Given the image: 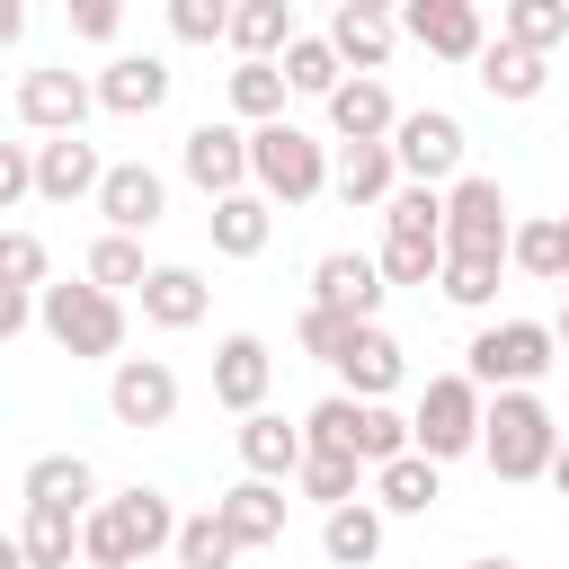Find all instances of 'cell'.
I'll use <instances>...</instances> for the list:
<instances>
[{
    "mask_svg": "<svg viewBox=\"0 0 569 569\" xmlns=\"http://www.w3.org/2000/svg\"><path fill=\"white\" fill-rule=\"evenodd\" d=\"M36 196V142H0V213Z\"/></svg>",
    "mask_w": 569,
    "mask_h": 569,
    "instance_id": "obj_48",
    "label": "cell"
},
{
    "mask_svg": "<svg viewBox=\"0 0 569 569\" xmlns=\"http://www.w3.org/2000/svg\"><path fill=\"white\" fill-rule=\"evenodd\" d=\"M80 560H98V569H151V560H142V533L124 525L116 498H98V507L80 516Z\"/></svg>",
    "mask_w": 569,
    "mask_h": 569,
    "instance_id": "obj_31",
    "label": "cell"
},
{
    "mask_svg": "<svg viewBox=\"0 0 569 569\" xmlns=\"http://www.w3.org/2000/svg\"><path fill=\"white\" fill-rule=\"evenodd\" d=\"M18 507H98V471H89V453H36L27 471H18Z\"/></svg>",
    "mask_w": 569,
    "mask_h": 569,
    "instance_id": "obj_25",
    "label": "cell"
},
{
    "mask_svg": "<svg viewBox=\"0 0 569 569\" xmlns=\"http://www.w3.org/2000/svg\"><path fill=\"white\" fill-rule=\"evenodd\" d=\"M329 44L347 53V71H382L400 53V9H365V0H338L329 18Z\"/></svg>",
    "mask_w": 569,
    "mask_h": 569,
    "instance_id": "obj_22",
    "label": "cell"
},
{
    "mask_svg": "<svg viewBox=\"0 0 569 569\" xmlns=\"http://www.w3.org/2000/svg\"><path fill=\"white\" fill-rule=\"evenodd\" d=\"M560 365V329L551 320H489L471 347H462V373L489 382V391H525Z\"/></svg>",
    "mask_w": 569,
    "mask_h": 569,
    "instance_id": "obj_5",
    "label": "cell"
},
{
    "mask_svg": "<svg viewBox=\"0 0 569 569\" xmlns=\"http://www.w3.org/2000/svg\"><path fill=\"white\" fill-rule=\"evenodd\" d=\"M498 276H507V258H480V249H445V276H436V293H445L453 311H489V302H498Z\"/></svg>",
    "mask_w": 569,
    "mask_h": 569,
    "instance_id": "obj_36",
    "label": "cell"
},
{
    "mask_svg": "<svg viewBox=\"0 0 569 569\" xmlns=\"http://www.w3.org/2000/svg\"><path fill=\"white\" fill-rule=\"evenodd\" d=\"M36 329V293H0V338H27Z\"/></svg>",
    "mask_w": 569,
    "mask_h": 569,
    "instance_id": "obj_49",
    "label": "cell"
},
{
    "mask_svg": "<svg viewBox=\"0 0 569 569\" xmlns=\"http://www.w3.org/2000/svg\"><path fill=\"white\" fill-rule=\"evenodd\" d=\"M551 489L569 498V436H560V453H551Z\"/></svg>",
    "mask_w": 569,
    "mask_h": 569,
    "instance_id": "obj_51",
    "label": "cell"
},
{
    "mask_svg": "<svg viewBox=\"0 0 569 569\" xmlns=\"http://www.w3.org/2000/svg\"><path fill=\"white\" fill-rule=\"evenodd\" d=\"M276 62H284V80H293V98H329V89L347 80V53H338L329 36H293V44L276 53Z\"/></svg>",
    "mask_w": 569,
    "mask_h": 569,
    "instance_id": "obj_37",
    "label": "cell"
},
{
    "mask_svg": "<svg viewBox=\"0 0 569 569\" xmlns=\"http://www.w3.org/2000/svg\"><path fill=\"white\" fill-rule=\"evenodd\" d=\"M400 36L436 62H480L489 53V27H480V0H400Z\"/></svg>",
    "mask_w": 569,
    "mask_h": 569,
    "instance_id": "obj_12",
    "label": "cell"
},
{
    "mask_svg": "<svg viewBox=\"0 0 569 569\" xmlns=\"http://www.w3.org/2000/svg\"><path fill=\"white\" fill-rule=\"evenodd\" d=\"M213 507H222V525H231V533H240L249 551H267V542H284V489H276L267 471H249V480H231V489H222Z\"/></svg>",
    "mask_w": 569,
    "mask_h": 569,
    "instance_id": "obj_27",
    "label": "cell"
},
{
    "mask_svg": "<svg viewBox=\"0 0 569 569\" xmlns=\"http://www.w3.org/2000/svg\"><path fill=\"white\" fill-rule=\"evenodd\" d=\"M80 276H98L107 293H142V276H151L142 231H98V240H89V258H80Z\"/></svg>",
    "mask_w": 569,
    "mask_h": 569,
    "instance_id": "obj_35",
    "label": "cell"
},
{
    "mask_svg": "<svg viewBox=\"0 0 569 569\" xmlns=\"http://www.w3.org/2000/svg\"><path fill=\"white\" fill-rule=\"evenodd\" d=\"M382 231H409V240H445V187H427V178H400V196L382 204Z\"/></svg>",
    "mask_w": 569,
    "mask_h": 569,
    "instance_id": "obj_42",
    "label": "cell"
},
{
    "mask_svg": "<svg viewBox=\"0 0 569 569\" xmlns=\"http://www.w3.org/2000/svg\"><path fill=\"white\" fill-rule=\"evenodd\" d=\"M302 427H311V445H320V453H356V462H391V453H409V445H418V427H409L391 400H356V391H329Z\"/></svg>",
    "mask_w": 569,
    "mask_h": 569,
    "instance_id": "obj_4",
    "label": "cell"
},
{
    "mask_svg": "<svg viewBox=\"0 0 569 569\" xmlns=\"http://www.w3.org/2000/svg\"><path fill=\"white\" fill-rule=\"evenodd\" d=\"M0 293H44V240L36 231H0Z\"/></svg>",
    "mask_w": 569,
    "mask_h": 569,
    "instance_id": "obj_45",
    "label": "cell"
},
{
    "mask_svg": "<svg viewBox=\"0 0 569 569\" xmlns=\"http://www.w3.org/2000/svg\"><path fill=\"white\" fill-rule=\"evenodd\" d=\"M98 187H107L98 142H80V133H36V196H44V204H80V196H98Z\"/></svg>",
    "mask_w": 569,
    "mask_h": 569,
    "instance_id": "obj_16",
    "label": "cell"
},
{
    "mask_svg": "<svg viewBox=\"0 0 569 569\" xmlns=\"http://www.w3.org/2000/svg\"><path fill=\"white\" fill-rule=\"evenodd\" d=\"M267 391H276V347H267L258 329H231V338L213 347V400H222L231 418H249V409H267Z\"/></svg>",
    "mask_w": 569,
    "mask_h": 569,
    "instance_id": "obj_14",
    "label": "cell"
},
{
    "mask_svg": "<svg viewBox=\"0 0 569 569\" xmlns=\"http://www.w3.org/2000/svg\"><path fill=\"white\" fill-rule=\"evenodd\" d=\"M169 89H178V71H169L160 53H107V71H98V107H107V116H124V124L160 116V107H169Z\"/></svg>",
    "mask_w": 569,
    "mask_h": 569,
    "instance_id": "obj_15",
    "label": "cell"
},
{
    "mask_svg": "<svg viewBox=\"0 0 569 569\" xmlns=\"http://www.w3.org/2000/svg\"><path fill=\"white\" fill-rule=\"evenodd\" d=\"M365 9H400V0H365Z\"/></svg>",
    "mask_w": 569,
    "mask_h": 569,
    "instance_id": "obj_54",
    "label": "cell"
},
{
    "mask_svg": "<svg viewBox=\"0 0 569 569\" xmlns=\"http://www.w3.org/2000/svg\"><path fill=\"white\" fill-rule=\"evenodd\" d=\"M231 445H240V462H249V471L293 480V471H302V453H311V427H302V418H276V409H249V418L231 427Z\"/></svg>",
    "mask_w": 569,
    "mask_h": 569,
    "instance_id": "obj_21",
    "label": "cell"
},
{
    "mask_svg": "<svg viewBox=\"0 0 569 569\" xmlns=\"http://www.w3.org/2000/svg\"><path fill=\"white\" fill-rule=\"evenodd\" d=\"M373 258H382V276H391V284H436V276H445V240L382 231V249H373Z\"/></svg>",
    "mask_w": 569,
    "mask_h": 569,
    "instance_id": "obj_43",
    "label": "cell"
},
{
    "mask_svg": "<svg viewBox=\"0 0 569 569\" xmlns=\"http://www.w3.org/2000/svg\"><path fill=\"white\" fill-rule=\"evenodd\" d=\"M320 107H329V133H338V142H391V124H400V107H391L382 71H347Z\"/></svg>",
    "mask_w": 569,
    "mask_h": 569,
    "instance_id": "obj_18",
    "label": "cell"
},
{
    "mask_svg": "<svg viewBox=\"0 0 569 569\" xmlns=\"http://www.w3.org/2000/svg\"><path fill=\"white\" fill-rule=\"evenodd\" d=\"M89 204L107 213V231H151V222L169 213V178H160L151 160H107V187H98Z\"/></svg>",
    "mask_w": 569,
    "mask_h": 569,
    "instance_id": "obj_17",
    "label": "cell"
},
{
    "mask_svg": "<svg viewBox=\"0 0 569 569\" xmlns=\"http://www.w3.org/2000/svg\"><path fill=\"white\" fill-rule=\"evenodd\" d=\"M498 36H516L533 53H560L569 44V0H507L498 9Z\"/></svg>",
    "mask_w": 569,
    "mask_h": 569,
    "instance_id": "obj_41",
    "label": "cell"
},
{
    "mask_svg": "<svg viewBox=\"0 0 569 569\" xmlns=\"http://www.w3.org/2000/svg\"><path fill=\"white\" fill-rule=\"evenodd\" d=\"M178 169H187V187H204V204H213V196H231V187H258V178H249V124H222V116L187 124Z\"/></svg>",
    "mask_w": 569,
    "mask_h": 569,
    "instance_id": "obj_10",
    "label": "cell"
},
{
    "mask_svg": "<svg viewBox=\"0 0 569 569\" xmlns=\"http://www.w3.org/2000/svg\"><path fill=\"white\" fill-rule=\"evenodd\" d=\"M62 18H71V36H80V44H116L124 0H62Z\"/></svg>",
    "mask_w": 569,
    "mask_h": 569,
    "instance_id": "obj_47",
    "label": "cell"
},
{
    "mask_svg": "<svg viewBox=\"0 0 569 569\" xmlns=\"http://www.w3.org/2000/svg\"><path fill=\"white\" fill-rule=\"evenodd\" d=\"M0 44H27V0H0Z\"/></svg>",
    "mask_w": 569,
    "mask_h": 569,
    "instance_id": "obj_50",
    "label": "cell"
},
{
    "mask_svg": "<svg viewBox=\"0 0 569 569\" xmlns=\"http://www.w3.org/2000/svg\"><path fill=\"white\" fill-rule=\"evenodd\" d=\"M107 409H116V427H133V436L169 427V418H178V373H169V356H116Z\"/></svg>",
    "mask_w": 569,
    "mask_h": 569,
    "instance_id": "obj_11",
    "label": "cell"
},
{
    "mask_svg": "<svg viewBox=\"0 0 569 569\" xmlns=\"http://www.w3.org/2000/svg\"><path fill=\"white\" fill-rule=\"evenodd\" d=\"M151 569H187V560H178V551H169V560H151Z\"/></svg>",
    "mask_w": 569,
    "mask_h": 569,
    "instance_id": "obj_53",
    "label": "cell"
},
{
    "mask_svg": "<svg viewBox=\"0 0 569 569\" xmlns=\"http://www.w3.org/2000/svg\"><path fill=\"white\" fill-rule=\"evenodd\" d=\"M347 329H356V311H338V302H311L293 338H302V356H320V365H329V356L347 347Z\"/></svg>",
    "mask_w": 569,
    "mask_h": 569,
    "instance_id": "obj_46",
    "label": "cell"
},
{
    "mask_svg": "<svg viewBox=\"0 0 569 569\" xmlns=\"http://www.w3.org/2000/svg\"><path fill=\"white\" fill-rule=\"evenodd\" d=\"M329 373H338V391H356V400H391L400 373H409V356H400V338H391L382 320H356L347 347L329 356Z\"/></svg>",
    "mask_w": 569,
    "mask_h": 569,
    "instance_id": "obj_13",
    "label": "cell"
},
{
    "mask_svg": "<svg viewBox=\"0 0 569 569\" xmlns=\"http://www.w3.org/2000/svg\"><path fill=\"white\" fill-rule=\"evenodd\" d=\"M373 498H382V516H427V507L445 498V462L409 445V453L373 462Z\"/></svg>",
    "mask_w": 569,
    "mask_h": 569,
    "instance_id": "obj_26",
    "label": "cell"
},
{
    "mask_svg": "<svg viewBox=\"0 0 569 569\" xmlns=\"http://www.w3.org/2000/svg\"><path fill=\"white\" fill-rule=\"evenodd\" d=\"M249 178L293 213V204H311V196L338 178V160H329L320 133H302L293 116H276V124H249Z\"/></svg>",
    "mask_w": 569,
    "mask_h": 569,
    "instance_id": "obj_3",
    "label": "cell"
},
{
    "mask_svg": "<svg viewBox=\"0 0 569 569\" xmlns=\"http://www.w3.org/2000/svg\"><path fill=\"white\" fill-rule=\"evenodd\" d=\"M276 196L267 187H231V196H213V213H204V231H213V258H258L267 240H276Z\"/></svg>",
    "mask_w": 569,
    "mask_h": 569,
    "instance_id": "obj_19",
    "label": "cell"
},
{
    "mask_svg": "<svg viewBox=\"0 0 569 569\" xmlns=\"http://www.w3.org/2000/svg\"><path fill=\"white\" fill-rule=\"evenodd\" d=\"M133 302H142V320H151V329H196V320H204V302H213V284H204L196 267L160 258V267L142 276V293H133Z\"/></svg>",
    "mask_w": 569,
    "mask_h": 569,
    "instance_id": "obj_24",
    "label": "cell"
},
{
    "mask_svg": "<svg viewBox=\"0 0 569 569\" xmlns=\"http://www.w3.org/2000/svg\"><path fill=\"white\" fill-rule=\"evenodd\" d=\"M507 267H525L533 284H560V276H569V213H533V222H516Z\"/></svg>",
    "mask_w": 569,
    "mask_h": 569,
    "instance_id": "obj_32",
    "label": "cell"
},
{
    "mask_svg": "<svg viewBox=\"0 0 569 569\" xmlns=\"http://www.w3.org/2000/svg\"><path fill=\"white\" fill-rule=\"evenodd\" d=\"M36 329H44L62 356H107V365H116V356H124V293H107L98 276H80V284L62 276V284L36 293Z\"/></svg>",
    "mask_w": 569,
    "mask_h": 569,
    "instance_id": "obj_2",
    "label": "cell"
},
{
    "mask_svg": "<svg viewBox=\"0 0 569 569\" xmlns=\"http://www.w3.org/2000/svg\"><path fill=\"white\" fill-rule=\"evenodd\" d=\"M240 551H249V542L222 525V507H196V516L178 525V560H187V569H231Z\"/></svg>",
    "mask_w": 569,
    "mask_h": 569,
    "instance_id": "obj_40",
    "label": "cell"
},
{
    "mask_svg": "<svg viewBox=\"0 0 569 569\" xmlns=\"http://www.w3.org/2000/svg\"><path fill=\"white\" fill-rule=\"evenodd\" d=\"M231 9L240 0H169V36L178 44H231Z\"/></svg>",
    "mask_w": 569,
    "mask_h": 569,
    "instance_id": "obj_44",
    "label": "cell"
},
{
    "mask_svg": "<svg viewBox=\"0 0 569 569\" xmlns=\"http://www.w3.org/2000/svg\"><path fill=\"white\" fill-rule=\"evenodd\" d=\"M471 71H480V89L507 98V107H533V98L551 89V53H533V44H516V36H489V53H480Z\"/></svg>",
    "mask_w": 569,
    "mask_h": 569,
    "instance_id": "obj_23",
    "label": "cell"
},
{
    "mask_svg": "<svg viewBox=\"0 0 569 569\" xmlns=\"http://www.w3.org/2000/svg\"><path fill=\"white\" fill-rule=\"evenodd\" d=\"M382 293H391V276H382V258H365V249H329V258L311 267V302H338V311H356V320H373Z\"/></svg>",
    "mask_w": 569,
    "mask_h": 569,
    "instance_id": "obj_20",
    "label": "cell"
},
{
    "mask_svg": "<svg viewBox=\"0 0 569 569\" xmlns=\"http://www.w3.org/2000/svg\"><path fill=\"white\" fill-rule=\"evenodd\" d=\"M445 249H480V258H507L516 249V213H507V187L462 169L445 187Z\"/></svg>",
    "mask_w": 569,
    "mask_h": 569,
    "instance_id": "obj_8",
    "label": "cell"
},
{
    "mask_svg": "<svg viewBox=\"0 0 569 569\" xmlns=\"http://www.w3.org/2000/svg\"><path fill=\"white\" fill-rule=\"evenodd\" d=\"M471 569H516V560H507V551H489V560H471Z\"/></svg>",
    "mask_w": 569,
    "mask_h": 569,
    "instance_id": "obj_52",
    "label": "cell"
},
{
    "mask_svg": "<svg viewBox=\"0 0 569 569\" xmlns=\"http://www.w3.org/2000/svg\"><path fill=\"white\" fill-rule=\"evenodd\" d=\"M116 507H124V525L142 533V560L178 551V525H187V516H178V507H169L160 489H142V480H133V489H116Z\"/></svg>",
    "mask_w": 569,
    "mask_h": 569,
    "instance_id": "obj_39",
    "label": "cell"
},
{
    "mask_svg": "<svg viewBox=\"0 0 569 569\" xmlns=\"http://www.w3.org/2000/svg\"><path fill=\"white\" fill-rule=\"evenodd\" d=\"M365 471H373V462H356V453H320V445H311V453H302V471H293V489L329 516V507L365 498Z\"/></svg>",
    "mask_w": 569,
    "mask_h": 569,
    "instance_id": "obj_33",
    "label": "cell"
},
{
    "mask_svg": "<svg viewBox=\"0 0 569 569\" xmlns=\"http://www.w3.org/2000/svg\"><path fill=\"white\" fill-rule=\"evenodd\" d=\"M9 107H18L27 133H80L89 107H98V80H80L71 62H27L18 89H9Z\"/></svg>",
    "mask_w": 569,
    "mask_h": 569,
    "instance_id": "obj_7",
    "label": "cell"
},
{
    "mask_svg": "<svg viewBox=\"0 0 569 569\" xmlns=\"http://www.w3.org/2000/svg\"><path fill=\"white\" fill-rule=\"evenodd\" d=\"M409 427H418V453H436V462L480 453V427H489V382H471V373H436V382L418 391Z\"/></svg>",
    "mask_w": 569,
    "mask_h": 569,
    "instance_id": "obj_6",
    "label": "cell"
},
{
    "mask_svg": "<svg viewBox=\"0 0 569 569\" xmlns=\"http://www.w3.org/2000/svg\"><path fill=\"white\" fill-rule=\"evenodd\" d=\"M338 204H391L400 196V151L391 142H338Z\"/></svg>",
    "mask_w": 569,
    "mask_h": 569,
    "instance_id": "obj_29",
    "label": "cell"
},
{
    "mask_svg": "<svg viewBox=\"0 0 569 569\" xmlns=\"http://www.w3.org/2000/svg\"><path fill=\"white\" fill-rule=\"evenodd\" d=\"M18 551H27L36 569H71V551H80V507H27V516H18Z\"/></svg>",
    "mask_w": 569,
    "mask_h": 569,
    "instance_id": "obj_34",
    "label": "cell"
},
{
    "mask_svg": "<svg viewBox=\"0 0 569 569\" xmlns=\"http://www.w3.org/2000/svg\"><path fill=\"white\" fill-rule=\"evenodd\" d=\"M391 151H400V178L453 187V178H462V151H471V133H462V116H453V107H409V116L391 124Z\"/></svg>",
    "mask_w": 569,
    "mask_h": 569,
    "instance_id": "obj_9",
    "label": "cell"
},
{
    "mask_svg": "<svg viewBox=\"0 0 569 569\" xmlns=\"http://www.w3.org/2000/svg\"><path fill=\"white\" fill-rule=\"evenodd\" d=\"M560 418L533 400V382L525 391H489V427H480V462L498 471V480H551V453H560Z\"/></svg>",
    "mask_w": 569,
    "mask_h": 569,
    "instance_id": "obj_1",
    "label": "cell"
},
{
    "mask_svg": "<svg viewBox=\"0 0 569 569\" xmlns=\"http://www.w3.org/2000/svg\"><path fill=\"white\" fill-rule=\"evenodd\" d=\"M284 98H293V80H284L276 53H240V62H231V116H240V124H276Z\"/></svg>",
    "mask_w": 569,
    "mask_h": 569,
    "instance_id": "obj_30",
    "label": "cell"
},
{
    "mask_svg": "<svg viewBox=\"0 0 569 569\" xmlns=\"http://www.w3.org/2000/svg\"><path fill=\"white\" fill-rule=\"evenodd\" d=\"M302 27H293V0H240L231 9V53H284Z\"/></svg>",
    "mask_w": 569,
    "mask_h": 569,
    "instance_id": "obj_38",
    "label": "cell"
},
{
    "mask_svg": "<svg viewBox=\"0 0 569 569\" xmlns=\"http://www.w3.org/2000/svg\"><path fill=\"white\" fill-rule=\"evenodd\" d=\"M320 551H329V569H373V560H382V498L329 507V516H320Z\"/></svg>",
    "mask_w": 569,
    "mask_h": 569,
    "instance_id": "obj_28",
    "label": "cell"
}]
</instances>
